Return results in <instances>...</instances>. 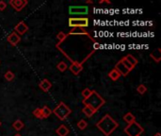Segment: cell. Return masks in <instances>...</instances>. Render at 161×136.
I'll return each instance as SVG.
<instances>
[{"instance_id": "1", "label": "cell", "mask_w": 161, "mask_h": 136, "mask_svg": "<svg viewBox=\"0 0 161 136\" xmlns=\"http://www.w3.org/2000/svg\"><path fill=\"white\" fill-rule=\"evenodd\" d=\"M96 127H97L98 130L105 136H109L116 128H118L119 123H118L115 119H113L111 115H109V114L107 113V114H105V115L96 123Z\"/></svg>"}, {"instance_id": "2", "label": "cell", "mask_w": 161, "mask_h": 136, "mask_svg": "<svg viewBox=\"0 0 161 136\" xmlns=\"http://www.w3.org/2000/svg\"><path fill=\"white\" fill-rule=\"evenodd\" d=\"M82 103H83L85 106H88L89 108L93 109L95 112H97L101 107L105 105L106 100L105 98H103L97 92L93 90L91 93V95H89L88 98H86V99L83 98Z\"/></svg>"}, {"instance_id": "3", "label": "cell", "mask_w": 161, "mask_h": 136, "mask_svg": "<svg viewBox=\"0 0 161 136\" xmlns=\"http://www.w3.org/2000/svg\"><path fill=\"white\" fill-rule=\"evenodd\" d=\"M52 113L55 114L59 120L63 121L72 113V110L65 104V103L61 101L56 106V108L52 111Z\"/></svg>"}, {"instance_id": "4", "label": "cell", "mask_w": 161, "mask_h": 136, "mask_svg": "<svg viewBox=\"0 0 161 136\" xmlns=\"http://www.w3.org/2000/svg\"><path fill=\"white\" fill-rule=\"evenodd\" d=\"M123 131L128 136H138V135H141L142 132H144V128H143L137 121H134L133 123L128 124L127 126L124 128Z\"/></svg>"}, {"instance_id": "5", "label": "cell", "mask_w": 161, "mask_h": 136, "mask_svg": "<svg viewBox=\"0 0 161 136\" xmlns=\"http://www.w3.org/2000/svg\"><path fill=\"white\" fill-rule=\"evenodd\" d=\"M68 22H69V27H81V28H84V27H87L89 26V18L87 17H71L68 20Z\"/></svg>"}, {"instance_id": "6", "label": "cell", "mask_w": 161, "mask_h": 136, "mask_svg": "<svg viewBox=\"0 0 161 136\" xmlns=\"http://www.w3.org/2000/svg\"><path fill=\"white\" fill-rule=\"evenodd\" d=\"M69 13L72 15H87L89 13V8L87 6H71L69 8Z\"/></svg>"}, {"instance_id": "7", "label": "cell", "mask_w": 161, "mask_h": 136, "mask_svg": "<svg viewBox=\"0 0 161 136\" xmlns=\"http://www.w3.org/2000/svg\"><path fill=\"white\" fill-rule=\"evenodd\" d=\"M9 4L17 12H21L28 4V1L27 0H10Z\"/></svg>"}, {"instance_id": "8", "label": "cell", "mask_w": 161, "mask_h": 136, "mask_svg": "<svg viewBox=\"0 0 161 136\" xmlns=\"http://www.w3.org/2000/svg\"><path fill=\"white\" fill-rule=\"evenodd\" d=\"M82 64H83L82 63H78L74 60V63H71V65L68 68H69V70L74 75V76H78V74L83 70V65H82Z\"/></svg>"}, {"instance_id": "9", "label": "cell", "mask_w": 161, "mask_h": 136, "mask_svg": "<svg viewBox=\"0 0 161 136\" xmlns=\"http://www.w3.org/2000/svg\"><path fill=\"white\" fill-rule=\"evenodd\" d=\"M27 30H28V27L24 21H21V22H19L14 27V32H16L19 36L20 35H24Z\"/></svg>"}, {"instance_id": "10", "label": "cell", "mask_w": 161, "mask_h": 136, "mask_svg": "<svg viewBox=\"0 0 161 136\" xmlns=\"http://www.w3.org/2000/svg\"><path fill=\"white\" fill-rule=\"evenodd\" d=\"M7 41H8L10 45H12V46H16L19 43L21 42V37L18 35L16 32H12L8 37H7Z\"/></svg>"}, {"instance_id": "11", "label": "cell", "mask_w": 161, "mask_h": 136, "mask_svg": "<svg viewBox=\"0 0 161 136\" xmlns=\"http://www.w3.org/2000/svg\"><path fill=\"white\" fill-rule=\"evenodd\" d=\"M67 35H87L89 38H91V41L95 42L93 39L91 37V35H89L88 32L84 30V28H81V27H74V28H73V30H72Z\"/></svg>"}, {"instance_id": "12", "label": "cell", "mask_w": 161, "mask_h": 136, "mask_svg": "<svg viewBox=\"0 0 161 136\" xmlns=\"http://www.w3.org/2000/svg\"><path fill=\"white\" fill-rule=\"evenodd\" d=\"M115 69L118 71V72L120 73V75L121 76H123V77H125V76H127L128 75V73L130 72L129 70L127 69L126 67H125L123 63H121V60H119V62H118L117 63H116V65H115Z\"/></svg>"}, {"instance_id": "13", "label": "cell", "mask_w": 161, "mask_h": 136, "mask_svg": "<svg viewBox=\"0 0 161 136\" xmlns=\"http://www.w3.org/2000/svg\"><path fill=\"white\" fill-rule=\"evenodd\" d=\"M39 87L41 88L42 91L48 92L50 89H51V87H52V83L47 80V78H44V80H42L40 83H39Z\"/></svg>"}, {"instance_id": "14", "label": "cell", "mask_w": 161, "mask_h": 136, "mask_svg": "<svg viewBox=\"0 0 161 136\" xmlns=\"http://www.w3.org/2000/svg\"><path fill=\"white\" fill-rule=\"evenodd\" d=\"M57 134L59 136H67L69 134V128L65 125H60V126L56 130Z\"/></svg>"}, {"instance_id": "15", "label": "cell", "mask_w": 161, "mask_h": 136, "mask_svg": "<svg viewBox=\"0 0 161 136\" xmlns=\"http://www.w3.org/2000/svg\"><path fill=\"white\" fill-rule=\"evenodd\" d=\"M123 119L126 122L127 124H131V123H133L134 121H136V117L133 113H126L123 115Z\"/></svg>"}, {"instance_id": "16", "label": "cell", "mask_w": 161, "mask_h": 136, "mask_svg": "<svg viewBox=\"0 0 161 136\" xmlns=\"http://www.w3.org/2000/svg\"><path fill=\"white\" fill-rule=\"evenodd\" d=\"M82 113H83L87 117H91L92 115H93L94 113H96V112L93 110V109H91V108H89V107L88 106H85L83 109H82Z\"/></svg>"}, {"instance_id": "17", "label": "cell", "mask_w": 161, "mask_h": 136, "mask_svg": "<svg viewBox=\"0 0 161 136\" xmlns=\"http://www.w3.org/2000/svg\"><path fill=\"white\" fill-rule=\"evenodd\" d=\"M108 77H109L110 78H111L112 80L116 81V80H119V78H120L121 76L120 75V73L118 72V71L115 69V68H114V69H112V70L108 73Z\"/></svg>"}, {"instance_id": "18", "label": "cell", "mask_w": 161, "mask_h": 136, "mask_svg": "<svg viewBox=\"0 0 161 136\" xmlns=\"http://www.w3.org/2000/svg\"><path fill=\"white\" fill-rule=\"evenodd\" d=\"M67 36H68V35L65 34V33H64V32H62V31L59 32V33L57 34V39H58V40H59V43L56 45V47H58V46H59L60 44H61V43H62V42L67 38Z\"/></svg>"}, {"instance_id": "19", "label": "cell", "mask_w": 161, "mask_h": 136, "mask_svg": "<svg viewBox=\"0 0 161 136\" xmlns=\"http://www.w3.org/2000/svg\"><path fill=\"white\" fill-rule=\"evenodd\" d=\"M24 123H23V121L22 120H20V119H17V120H15L13 122V124H12V127H13V128L14 130H16V131H21L22 130V128H24Z\"/></svg>"}, {"instance_id": "20", "label": "cell", "mask_w": 161, "mask_h": 136, "mask_svg": "<svg viewBox=\"0 0 161 136\" xmlns=\"http://www.w3.org/2000/svg\"><path fill=\"white\" fill-rule=\"evenodd\" d=\"M124 58H125V60H128V62H129L134 67H135L136 65H137L138 63V60L137 59H136L133 55H130V54H129V55H126V56L124 57Z\"/></svg>"}, {"instance_id": "21", "label": "cell", "mask_w": 161, "mask_h": 136, "mask_svg": "<svg viewBox=\"0 0 161 136\" xmlns=\"http://www.w3.org/2000/svg\"><path fill=\"white\" fill-rule=\"evenodd\" d=\"M42 114H44V118H48L52 113V110L48 106H44L42 108Z\"/></svg>"}, {"instance_id": "22", "label": "cell", "mask_w": 161, "mask_h": 136, "mask_svg": "<svg viewBox=\"0 0 161 136\" xmlns=\"http://www.w3.org/2000/svg\"><path fill=\"white\" fill-rule=\"evenodd\" d=\"M32 113H33V115L37 118H40V119L44 118V114H42V111L41 108H36L33 112H32Z\"/></svg>"}, {"instance_id": "23", "label": "cell", "mask_w": 161, "mask_h": 136, "mask_svg": "<svg viewBox=\"0 0 161 136\" xmlns=\"http://www.w3.org/2000/svg\"><path fill=\"white\" fill-rule=\"evenodd\" d=\"M87 127H88V123H87V121H86L85 119H81V120L78 121V123H77V128H79V130L84 131Z\"/></svg>"}, {"instance_id": "24", "label": "cell", "mask_w": 161, "mask_h": 136, "mask_svg": "<svg viewBox=\"0 0 161 136\" xmlns=\"http://www.w3.org/2000/svg\"><path fill=\"white\" fill-rule=\"evenodd\" d=\"M4 78L8 81H12V80H14V78H15V75H14V73L12 72V71H7V72L5 73V75H4Z\"/></svg>"}, {"instance_id": "25", "label": "cell", "mask_w": 161, "mask_h": 136, "mask_svg": "<svg viewBox=\"0 0 161 136\" xmlns=\"http://www.w3.org/2000/svg\"><path fill=\"white\" fill-rule=\"evenodd\" d=\"M57 68H58L60 72H64V71L68 68V65L66 64L65 62H59L58 64H57Z\"/></svg>"}, {"instance_id": "26", "label": "cell", "mask_w": 161, "mask_h": 136, "mask_svg": "<svg viewBox=\"0 0 161 136\" xmlns=\"http://www.w3.org/2000/svg\"><path fill=\"white\" fill-rule=\"evenodd\" d=\"M121 63H123V65H124L125 67H126L129 71H131V70H133V69H134V66L132 65V64H131L129 62H128V60H125V58H123V59H121Z\"/></svg>"}, {"instance_id": "27", "label": "cell", "mask_w": 161, "mask_h": 136, "mask_svg": "<svg viewBox=\"0 0 161 136\" xmlns=\"http://www.w3.org/2000/svg\"><path fill=\"white\" fill-rule=\"evenodd\" d=\"M137 91L138 94L141 95H144L146 92H147V88H146V86L144 84H139L138 86L137 87Z\"/></svg>"}, {"instance_id": "28", "label": "cell", "mask_w": 161, "mask_h": 136, "mask_svg": "<svg viewBox=\"0 0 161 136\" xmlns=\"http://www.w3.org/2000/svg\"><path fill=\"white\" fill-rule=\"evenodd\" d=\"M91 93H92V90H91V89H89V88H86V89H84L83 91H82V96H83L84 98V99H86V98H88L89 95H91Z\"/></svg>"}, {"instance_id": "29", "label": "cell", "mask_w": 161, "mask_h": 136, "mask_svg": "<svg viewBox=\"0 0 161 136\" xmlns=\"http://www.w3.org/2000/svg\"><path fill=\"white\" fill-rule=\"evenodd\" d=\"M7 8V3L5 1H0V10H4Z\"/></svg>"}, {"instance_id": "30", "label": "cell", "mask_w": 161, "mask_h": 136, "mask_svg": "<svg viewBox=\"0 0 161 136\" xmlns=\"http://www.w3.org/2000/svg\"><path fill=\"white\" fill-rule=\"evenodd\" d=\"M99 47H100V45L97 44V43H95V46H94V48H95V49H97V48H99ZM95 49H94V50H95Z\"/></svg>"}, {"instance_id": "31", "label": "cell", "mask_w": 161, "mask_h": 136, "mask_svg": "<svg viewBox=\"0 0 161 136\" xmlns=\"http://www.w3.org/2000/svg\"><path fill=\"white\" fill-rule=\"evenodd\" d=\"M153 136H161V134L159 133V132H157V133H156V134L153 135Z\"/></svg>"}, {"instance_id": "32", "label": "cell", "mask_w": 161, "mask_h": 136, "mask_svg": "<svg viewBox=\"0 0 161 136\" xmlns=\"http://www.w3.org/2000/svg\"><path fill=\"white\" fill-rule=\"evenodd\" d=\"M13 136H22L21 134H19V133H17V134H15V135H13Z\"/></svg>"}, {"instance_id": "33", "label": "cell", "mask_w": 161, "mask_h": 136, "mask_svg": "<svg viewBox=\"0 0 161 136\" xmlns=\"http://www.w3.org/2000/svg\"><path fill=\"white\" fill-rule=\"evenodd\" d=\"M0 126H1V121H0Z\"/></svg>"}, {"instance_id": "34", "label": "cell", "mask_w": 161, "mask_h": 136, "mask_svg": "<svg viewBox=\"0 0 161 136\" xmlns=\"http://www.w3.org/2000/svg\"><path fill=\"white\" fill-rule=\"evenodd\" d=\"M138 136H141V135H138Z\"/></svg>"}]
</instances>
